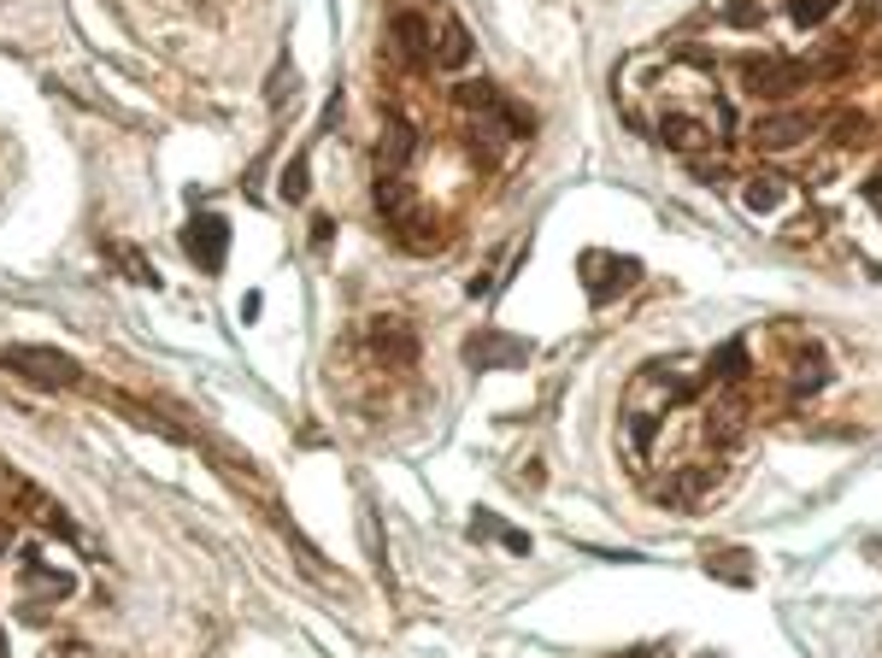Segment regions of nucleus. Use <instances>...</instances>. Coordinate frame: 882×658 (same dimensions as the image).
<instances>
[{
	"mask_svg": "<svg viewBox=\"0 0 882 658\" xmlns=\"http://www.w3.org/2000/svg\"><path fill=\"white\" fill-rule=\"evenodd\" d=\"M806 83H818V65L812 60H783V53H759V60H747L742 65V95H754V100H788V95H800Z\"/></svg>",
	"mask_w": 882,
	"mask_h": 658,
	"instance_id": "obj_1",
	"label": "nucleus"
},
{
	"mask_svg": "<svg viewBox=\"0 0 882 658\" xmlns=\"http://www.w3.org/2000/svg\"><path fill=\"white\" fill-rule=\"evenodd\" d=\"M735 200H742V212L759 218V224H788L794 212H806L800 188H794L783 171H754V177H742Z\"/></svg>",
	"mask_w": 882,
	"mask_h": 658,
	"instance_id": "obj_2",
	"label": "nucleus"
},
{
	"mask_svg": "<svg viewBox=\"0 0 882 658\" xmlns=\"http://www.w3.org/2000/svg\"><path fill=\"white\" fill-rule=\"evenodd\" d=\"M0 371H12V376H24L30 388H71V383H83V371H77V359L60 353V347H0Z\"/></svg>",
	"mask_w": 882,
	"mask_h": 658,
	"instance_id": "obj_3",
	"label": "nucleus"
},
{
	"mask_svg": "<svg viewBox=\"0 0 882 658\" xmlns=\"http://www.w3.org/2000/svg\"><path fill=\"white\" fill-rule=\"evenodd\" d=\"M576 271H583V288H588V300L595 306H612V300H624L635 283H642V265L624 253H606V247H588L583 259H576Z\"/></svg>",
	"mask_w": 882,
	"mask_h": 658,
	"instance_id": "obj_4",
	"label": "nucleus"
},
{
	"mask_svg": "<svg viewBox=\"0 0 882 658\" xmlns=\"http://www.w3.org/2000/svg\"><path fill=\"white\" fill-rule=\"evenodd\" d=\"M783 388H788V400H812V394L830 388V353H823V342H812V335H788Z\"/></svg>",
	"mask_w": 882,
	"mask_h": 658,
	"instance_id": "obj_5",
	"label": "nucleus"
},
{
	"mask_svg": "<svg viewBox=\"0 0 882 658\" xmlns=\"http://www.w3.org/2000/svg\"><path fill=\"white\" fill-rule=\"evenodd\" d=\"M812 136H818L812 112H788V107H777V112H765V119L747 124V141H754L759 153H794V148H806Z\"/></svg>",
	"mask_w": 882,
	"mask_h": 658,
	"instance_id": "obj_6",
	"label": "nucleus"
},
{
	"mask_svg": "<svg viewBox=\"0 0 882 658\" xmlns=\"http://www.w3.org/2000/svg\"><path fill=\"white\" fill-rule=\"evenodd\" d=\"M183 247H189L195 271L219 276V271H224V259H229V224H224L219 212H195L189 224H183Z\"/></svg>",
	"mask_w": 882,
	"mask_h": 658,
	"instance_id": "obj_7",
	"label": "nucleus"
},
{
	"mask_svg": "<svg viewBox=\"0 0 882 658\" xmlns=\"http://www.w3.org/2000/svg\"><path fill=\"white\" fill-rule=\"evenodd\" d=\"M471 30H465V18H459L454 7H436V24H430V65H442V71H465L471 65Z\"/></svg>",
	"mask_w": 882,
	"mask_h": 658,
	"instance_id": "obj_8",
	"label": "nucleus"
},
{
	"mask_svg": "<svg viewBox=\"0 0 882 658\" xmlns=\"http://www.w3.org/2000/svg\"><path fill=\"white\" fill-rule=\"evenodd\" d=\"M524 359H530V342H518V335H506V330H483L465 342L471 371H518Z\"/></svg>",
	"mask_w": 882,
	"mask_h": 658,
	"instance_id": "obj_9",
	"label": "nucleus"
},
{
	"mask_svg": "<svg viewBox=\"0 0 882 658\" xmlns=\"http://www.w3.org/2000/svg\"><path fill=\"white\" fill-rule=\"evenodd\" d=\"M371 353H377V364H418V330L407 324V318H377L371 324Z\"/></svg>",
	"mask_w": 882,
	"mask_h": 658,
	"instance_id": "obj_10",
	"label": "nucleus"
},
{
	"mask_svg": "<svg viewBox=\"0 0 882 658\" xmlns=\"http://www.w3.org/2000/svg\"><path fill=\"white\" fill-rule=\"evenodd\" d=\"M412 159H418V129H412L407 119H388V124H383V141H377L383 177H388V171H395V177H407Z\"/></svg>",
	"mask_w": 882,
	"mask_h": 658,
	"instance_id": "obj_11",
	"label": "nucleus"
},
{
	"mask_svg": "<svg viewBox=\"0 0 882 658\" xmlns=\"http://www.w3.org/2000/svg\"><path fill=\"white\" fill-rule=\"evenodd\" d=\"M430 24H436V12H418V7H400L395 12V24H388V30H395V41H400V60H412V65H430Z\"/></svg>",
	"mask_w": 882,
	"mask_h": 658,
	"instance_id": "obj_12",
	"label": "nucleus"
},
{
	"mask_svg": "<svg viewBox=\"0 0 882 658\" xmlns=\"http://www.w3.org/2000/svg\"><path fill=\"white\" fill-rule=\"evenodd\" d=\"M706 18H712V24H724V30L754 36V30H765L771 7H765V0H706Z\"/></svg>",
	"mask_w": 882,
	"mask_h": 658,
	"instance_id": "obj_13",
	"label": "nucleus"
},
{
	"mask_svg": "<svg viewBox=\"0 0 882 658\" xmlns=\"http://www.w3.org/2000/svg\"><path fill=\"white\" fill-rule=\"evenodd\" d=\"M835 7H842V0H788V18L800 24V30H818V24L835 18Z\"/></svg>",
	"mask_w": 882,
	"mask_h": 658,
	"instance_id": "obj_14",
	"label": "nucleus"
},
{
	"mask_svg": "<svg viewBox=\"0 0 882 658\" xmlns=\"http://www.w3.org/2000/svg\"><path fill=\"white\" fill-rule=\"evenodd\" d=\"M307 153H295V159H288V165H283V183H277V195L288 200V207H300V200H307Z\"/></svg>",
	"mask_w": 882,
	"mask_h": 658,
	"instance_id": "obj_15",
	"label": "nucleus"
},
{
	"mask_svg": "<svg viewBox=\"0 0 882 658\" xmlns=\"http://www.w3.org/2000/svg\"><path fill=\"white\" fill-rule=\"evenodd\" d=\"M830 136H835V148H865V141H871V119H859V112H842V119L830 124Z\"/></svg>",
	"mask_w": 882,
	"mask_h": 658,
	"instance_id": "obj_16",
	"label": "nucleus"
},
{
	"mask_svg": "<svg viewBox=\"0 0 882 658\" xmlns=\"http://www.w3.org/2000/svg\"><path fill=\"white\" fill-rule=\"evenodd\" d=\"M754 559H747V553H712V576H730V582H754V570H747Z\"/></svg>",
	"mask_w": 882,
	"mask_h": 658,
	"instance_id": "obj_17",
	"label": "nucleus"
},
{
	"mask_svg": "<svg viewBox=\"0 0 882 658\" xmlns=\"http://www.w3.org/2000/svg\"><path fill=\"white\" fill-rule=\"evenodd\" d=\"M124 271L136 276L141 288H159V271H153V265H148V259H141V253H124Z\"/></svg>",
	"mask_w": 882,
	"mask_h": 658,
	"instance_id": "obj_18",
	"label": "nucleus"
},
{
	"mask_svg": "<svg viewBox=\"0 0 882 658\" xmlns=\"http://www.w3.org/2000/svg\"><path fill=\"white\" fill-rule=\"evenodd\" d=\"M265 100H271V107H283V100H288V60H277V71H271Z\"/></svg>",
	"mask_w": 882,
	"mask_h": 658,
	"instance_id": "obj_19",
	"label": "nucleus"
},
{
	"mask_svg": "<svg viewBox=\"0 0 882 658\" xmlns=\"http://www.w3.org/2000/svg\"><path fill=\"white\" fill-rule=\"evenodd\" d=\"M330 236H336V224H330V218H312V247H330Z\"/></svg>",
	"mask_w": 882,
	"mask_h": 658,
	"instance_id": "obj_20",
	"label": "nucleus"
},
{
	"mask_svg": "<svg viewBox=\"0 0 882 658\" xmlns=\"http://www.w3.org/2000/svg\"><path fill=\"white\" fill-rule=\"evenodd\" d=\"M259 312H265V300H259V295H241V324H259Z\"/></svg>",
	"mask_w": 882,
	"mask_h": 658,
	"instance_id": "obj_21",
	"label": "nucleus"
},
{
	"mask_svg": "<svg viewBox=\"0 0 882 658\" xmlns=\"http://www.w3.org/2000/svg\"><path fill=\"white\" fill-rule=\"evenodd\" d=\"M12 547V530H7V523H0V553H7Z\"/></svg>",
	"mask_w": 882,
	"mask_h": 658,
	"instance_id": "obj_22",
	"label": "nucleus"
},
{
	"mask_svg": "<svg viewBox=\"0 0 882 658\" xmlns=\"http://www.w3.org/2000/svg\"><path fill=\"white\" fill-rule=\"evenodd\" d=\"M0 658H7V635H0Z\"/></svg>",
	"mask_w": 882,
	"mask_h": 658,
	"instance_id": "obj_23",
	"label": "nucleus"
}]
</instances>
